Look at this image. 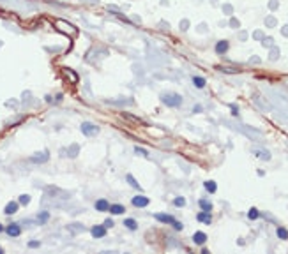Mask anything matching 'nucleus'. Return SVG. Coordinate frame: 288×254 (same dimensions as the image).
<instances>
[{"label": "nucleus", "instance_id": "f257e3e1", "mask_svg": "<svg viewBox=\"0 0 288 254\" xmlns=\"http://www.w3.org/2000/svg\"><path fill=\"white\" fill-rule=\"evenodd\" d=\"M163 102L166 106H180V102H182V97L180 95H177V94H168V95H163Z\"/></svg>", "mask_w": 288, "mask_h": 254}, {"label": "nucleus", "instance_id": "f03ea898", "mask_svg": "<svg viewBox=\"0 0 288 254\" xmlns=\"http://www.w3.org/2000/svg\"><path fill=\"white\" fill-rule=\"evenodd\" d=\"M148 201H150V199H148L147 196H134L133 199H131V203H133L134 206H138V208H143V206H147Z\"/></svg>", "mask_w": 288, "mask_h": 254}, {"label": "nucleus", "instance_id": "7ed1b4c3", "mask_svg": "<svg viewBox=\"0 0 288 254\" xmlns=\"http://www.w3.org/2000/svg\"><path fill=\"white\" fill-rule=\"evenodd\" d=\"M81 131H83V134H87V136H92V134H97V127L94 125V124H89V122H85L83 125H81Z\"/></svg>", "mask_w": 288, "mask_h": 254}, {"label": "nucleus", "instance_id": "20e7f679", "mask_svg": "<svg viewBox=\"0 0 288 254\" xmlns=\"http://www.w3.org/2000/svg\"><path fill=\"white\" fill-rule=\"evenodd\" d=\"M106 235V226L103 224V226H94L92 228V237L94 238H103Z\"/></svg>", "mask_w": 288, "mask_h": 254}, {"label": "nucleus", "instance_id": "39448f33", "mask_svg": "<svg viewBox=\"0 0 288 254\" xmlns=\"http://www.w3.org/2000/svg\"><path fill=\"white\" fill-rule=\"evenodd\" d=\"M108 210L112 212L113 215H120V214H124V212H126V208H124V205L115 203V205H110V208H108Z\"/></svg>", "mask_w": 288, "mask_h": 254}, {"label": "nucleus", "instance_id": "423d86ee", "mask_svg": "<svg viewBox=\"0 0 288 254\" xmlns=\"http://www.w3.org/2000/svg\"><path fill=\"white\" fill-rule=\"evenodd\" d=\"M6 231H7V235H9V237H18V235L21 233V228L18 224H9Z\"/></svg>", "mask_w": 288, "mask_h": 254}, {"label": "nucleus", "instance_id": "0eeeda50", "mask_svg": "<svg viewBox=\"0 0 288 254\" xmlns=\"http://www.w3.org/2000/svg\"><path fill=\"white\" fill-rule=\"evenodd\" d=\"M108 208H110V203L106 199H97L96 201V210L97 212H108Z\"/></svg>", "mask_w": 288, "mask_h": 254}, {"label": "nucleus", "instance_id": "6e6552de", "mask_svg": "<svg viewBox=\"0 0 288 254\" xmlns=\"http://www.w3.org/2000/svg\"><path fill=\"white\" fill-rule=\"evenodd\" d=\"M193 240H195V244H198V245H202V244H205V240H207V235H205L203 231H198V233H195V237H193Z\"/></svg>", "mask_w": 288, "mask_h": 254}, {"label": "nucleus", "instance_id": "1a4fd4ad", "mask_svg": "<svg viewBox=\"0 0 288 254\" xmlns=\"http://www.w3.org/2000/svg\"><path fill=\"white\" fill-rule=\"evenodd\" d=\"M198 221H200V222H205V224H209V222H211L212 221V217H211V212H200V214H198Z\"/></svg>", "mask_w": 288, "mask_h": 254}, {"label": "nucleus", "instance_id": "9d476101", "mask_svg": "<svg viewBox=\"0 0 288 254\" xmlns=\"http://www.w3.org/2000/svg\"><path fill=\"white\" fill-rule=\"evenodd\" d=\"M156 219H157L159 222H168V224H173V222H175V219L172 217V215H163V214H156Z\"/></svg>", "mask_w": 288, "mask_h": 254}, {"label": "nucleus", "instance_id": "9b49d317", "mask_svg": "<svg viewBox=\"0 0 288 254\" xmlns=\"http://www.w3.org/2000/svg\"><path fill=\"white\" fill-rule=\"evenodd\" d=\"M16 210H18V203H14V201H11V203L6 206V214H7V215H13V214H16Z\"/></svg>", "mask_w": 288, "mask_h": 254}, {"label": "nucleus", "instance_id": "f8f14e48", "mask_svg": "<svg viewBox=\"0 0 288 254\" xmlns=\"http://www.w3.org/2000/svg\"><path fill=\"white\" fill-rule=\"evenodd\" d=\"M124 226H127L129 229H136V228H138V222H136L134 219H126V221H124Z\"/></svg>", "mask_w": 288, "mask_h": 254}, {"label": "nucleus", "instance_id": "ddd939ff", "mask_svg": "<svg viewBox=\"0 0 288 254\" xmlns=\"http://www.w3.org/2000/svg\"><path fill=\"white\" fill-rule=\"evenodd\" d=\"M205 189L209 190V192H216V189H218V185H216V182H212V180H209V182H205Z\"/></svg>", "mask_w": 288, "mask_h": 254}, {"label": "nucleus", "instance_id": "4468645a", "mask_svg": "<svg viewBox=\"0 0 288 254\" xmlns=\"http://www.w3.org/2000/svg\"><path fill=\"white\" fill-rule=\"evenodd\" d=\"M278 237L281 240H288V231L285 228H278Z\"/></svg>", "mask_w": 288, "mask_h": 254}, {"label": "nucleus", "instance_id": "2eb2a0df", "mask_svg": "<svg viewBox=\"0 0 288 254\" xmlns=\"http://www.w3.org/2000/svg\"><path fill=\"white\" fill-rule=\"evenodd\" d=\"M247 217L249 219H258L260 217V212L256 210V208H251V210L247 212Z\"/></svg>", "mask_w": 288, "mask_h": 254}, {"label": "nucleus", "instance_id": "dca6fc26", "mask_svg": "<svg viewBox=\"0 0 288 254\" xmlns=\"http://www.w3.org/2000/svg\"><path fill=\"white\" fill-rule=\"evenodd\" d=\"M127 182L131 183L133 187H136V189H141V185H140L138 182H136V180H134V176H133V175H127Z\"/></svg>", "mask_w": 288, "mask_h": 254}, {"label": "nucleus", "instance_id": "f3484780", "mask_svg": "<svg viewBox=\"0 0 288 254\" xmlns=\"http://www.w3.org/2000/svg\"><path fill=\"white\" fill-rule=\"evenodd\" d=\"M193 81H195V85H196V87H198V88H203V87H205V79H203V78H193Z\"/></svg>", "mask_w": 288, "mask_h": 254}, {"label": "nucleus", "instance_id": "a211bd4d", "mask_svg": "<svg viewBox=\"0 0 288 254\" xmlns=\"http://www.w3.org/2000/svg\"><path fill=\"white\" fill-rule=\"evenodd\" d=\"M200 206H202L205 212H211L212 210V205L209 203V201H205V199H202V201H200Z\"/></svg>", "mask_w": 288, "mask_h": 254}, {"label": "nucleus", "instance_id": "6ab92c4d", "mask_svg": "<svg viewBox=\"0 0 288 254\" xmlns=\"http://www.w3.org/2000/svg\"><path fill=\"white\" fill-rule=\"evenodd\" d=\"M226 48H228V44L223 41V42H219V44H218V48H216V49H218V53H223V51H226Z\"/></svg>", "mask_w": 288, "mask_h": 254}, {"label": "nucleus", "instance_id": "aec40b11", "mask_svg": "<svg viewBox=\"0 0 288 254\" xmlns=\"http://www.w3.org/2000/svg\"><path fill=\"white\" fill-rule=\"evenodd\" d=\"M173 205H175V206H184V205H186V199H184V198H177L175 201H173Z\"/></svg>", "mask_w": 288, "mask_h": 254}, {"label": "nucleus", "instance_id": "412c9836", "mask_svg": "<svg viewBox=\"0 0 288 254\" xmlns=\"http://www.w3.org/2000/svg\"><path fill=\"white\" fill-rule=\"evenodd\" d=\"M28 201H30V198H28L27 194H23V196H20V203H21V205H27Z\"/></svg>", "mask_w": 288, "mask_h": 254}, {"label": "nucleus", "instance_id": "4be33fe9", "mask_svg": "<svg viewBox=\"0 0 288 254\" xmlns=\"http://www.w3.org/2000/svg\"><path fill=\"white\" fill-rule=\"evenodd\" d=\"M46 219H48V212H42L41 215H39V221H42V222H44Z\"/></svg>", "mask_w": 288, "mask_h": 254}, {"label": "nucleus", "instance_id": "5701e85b", "mask_svg": "<svg viewBox=\"0 0 288 254\" xmlns=\"http://www.w3.org/2000/svg\"><path fill=\"white\" fill-rule=\"evenodd\" d=\"M105 226H106V228H112V226H113V221H112V219H106Z\"/></svg>", "mask_w": 288, "mask_h": 254}, {"label": "nucleus", "instance_id": "b1692460", "mask_svg": "<svg viewBox=\"0 0 288 254\" xmlns=\"http://www.w3.org/2000/svg\"><path fill=\"white\" fill-rule=\"evenodd\" d=\"M173 228H175V229H179V231H180V229H182V224H180V222H173Z\"/></svg>", "mask_w": 288, "mask_h": 254}, {"label": "nucleus", "instance_id": "393cba45", "mask_svg": "<svg viewBox=\"0 0 288 254\" xmlns=\"http://www.w3.org/2000/svg\"><path fill=\"white\" fill-rule=\"evenodd\" d=\"M28 247H39V242H30V244H28Z\"/></svg>", "mask_w": 288, "mask_h": 254}, {"label": "nucleus", "instance_id": "a878e982", "mask_svg": "<svg viewBox=\"0 0 288 254\" xmlns=\"http://www.w3.org/2000/svg\"><path fill=\"white\" fill-rule=\"evenodd\" d=\"M136 152H140V154H143V155H147V152L143 150V148H136Z\"/></svg>", "mask_w": 288, "mask_h": 254}, {"label": "nucleus", "instance_id": "bb28decb", "mask_svg": "<svg viewBox=\"0 0 288 254\" xmlns=\"http://www.w3.org/2000/svg\"><path fill=\"white\" fill-rule=\"evenodd\" d=\"M2 229H4V226H2V224H0V231H2Z\"/></svg>", "mask_w": 288, "mask_h": 254}, {"label": "nucleus", "instance_id": "cd10ccee", "mask_svg": "<svg viewBox=\"0 0 288 254\" xmlns=\"http://www.w3.org/2000/svg\"><path fill=\"white\" fill-rule=\"evenodd\" d=\"M0 252H2V247H0Z\"/></svg>", "mask_w": 288, "mask_h": 254}]
</instances>
